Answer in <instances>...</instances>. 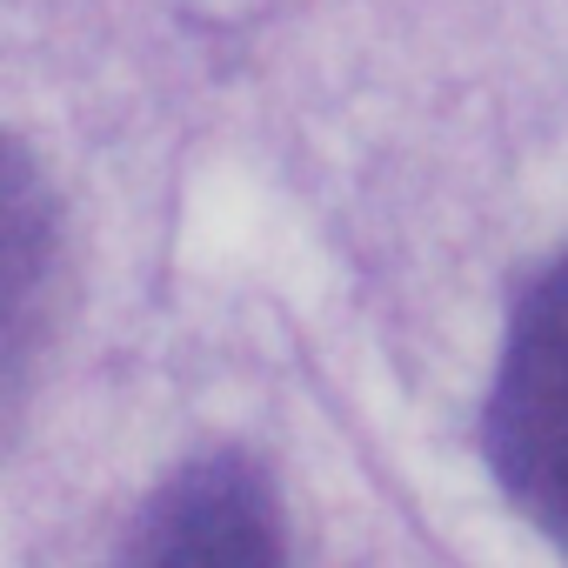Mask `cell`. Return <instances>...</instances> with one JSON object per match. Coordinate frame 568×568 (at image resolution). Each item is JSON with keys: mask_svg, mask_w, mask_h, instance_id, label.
<instances>
[{"mask_svg": "<svg viewBox=\"0 0 568 568\" xmlns=\"http://www.w3.org/2000/svg\"><path fill=\"white\" fill-rule=\"evenodd\" d=\"M488 462L515 508L568 555V254L515 308L488 402Z\"/></svg>", "mask_w": 568, "mask_h": 568, "instance_id": "cell-1", "label": "cell"}, {"mask_svg": "<svg viewBox=\"0 0 568 568\" xmlns=\"http://www.w3.org/2000/svg\"><path fill=\"white\" fill-rule=\"evenodd\" d=\"M61 295V214L41 168L0 134V442L14 435L34 368L54 335Z\"/></svg>", "mask_w": 568, "mask_h": 568, "instance_id": "cell-2", "label": "cell"}, {"mask_svg": "<svg viewBox=\"0 0 568 568\" xmlns=\"http://www.w3.org/2000/svg\"><path fill=\"white\" fill-rule=\"evenodd\" d=\"M128 555H141V561H274L281 528H274V495H267L261 468L241 455L181 468L141 508Z\"/></svg>", "mask_w": 568, "mask_h": 568, "instance_id": "cell-3", "label": "cell"}]
</instances>
